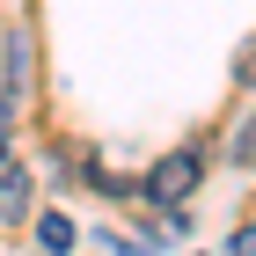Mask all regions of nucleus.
Wrapping results in <instances>:
<instances>
[{
	"instance_id": "obj_1",
	"label": "nucleus",
	"mask_w": 256,
	"mask_h": 256,
	"mask_svg": "<svg viewBox=\"0 0 256 256\" xmlns=\"http://www.w3.org/2000/svg\"><path fill=\"white\" fill-rule=\"evenodd\" d=\"M198 176H205V154L183 146V154H168L154 176H146V198H154V205H183V198L198 190Z\"/></svg>"
},
{
	"instance_id": "obj_2",
	"label": "nucleus",
	"mask_w": 256,
	"mask_h": 256,
	"mask_svg": "<svg viewBox=\"0 0 256 256\" xmlns=\"http://www.w3.org/2000/svg\"><path fill=\"white\" fill-rule=\"evenodd\" d=\"M30 212V168H15V154L0 161V227H15Z\"/></svg>"
},
{
	"instance_id": "obj_3",
	"label": "nucleus",
	"mask_w": 256,
	"mask_h": 256,
	"mask_svg": "<svg viewBox=\"0 0 256 256\" xmlns=\"http://www.w3.org/2000/svg\"><path fill=\"white\" fill-rule=\"evenodd\" d=\"M37 249L44 256H66V249H74V220H66V212H44L37 220Z\"/></svg>"
},
{
	"instance_id": "obj_4",
	"label": "nucleus",
	"mask_w": 256,
	"mask_h": 256,
	"mask_svg": "<svg viewBox=\"0 0 256 256\" xmlns=\"http://www.w3.org/2000/svg\"><path fill=\"white\" fill-rule=\"evenodd\" d=\"M227 154H234L242 168H256V118H249V124H242V132H234V146H227Z\"/></svg>"
},
{
	"instance_id": "obj_5",
	"label": "nucleus",
	"mask_w": 256,
	"mask_h": 256,
	"mask_svg": "<svg viewBox=\"0 0 256 256\" xmlns=\"http://www.w3.org/2000/svg\"><path fill=\"white\" fill-rule=\"evenodd\" d=\"M234 80H242V88H256V37L242 44V59H234Z\"/></svg>"
},
{
	"instance_id": "obj_6",
	"label": "nucleus",
	"mask_w": 256,
	"mask_h": 256,
	"mask_svg": "<svg viewBox=\"0 0 256 256\" xmlns=\"http://www.w3.org/2000/svg\"><path fill=\"white\" fill-rule=\"evenodd\" d=\"M234 256H256V227H242V234H234Z\"/></svg>"
},
{
	"instance_id": "obj_7",
	"label": "nucleus",
	"mask_w": 256,
	"mask_h": 256,
	"mask_svg": "<svg viewBox=\"0 0 256 256\" xmlns=\"http://www.w3.org/2000/svg\"><path fill=\"white\" fill-rule=\"evenodd\" d=\"M8 118H15V102H8V88H0V132H8Z\"/></svg>"
},
{
	"instance_id": "obj_8",
	"label": "nucleus",
	"mask_w": 256,
	"mask_h": 256,
	"mask_svg": "<svg viewBox=\"0 0 256 256\" xmlns=\"http://www.w3.org/2000/svg\"><path fill=\"white\" fill-rule=\"evenodd\" d=\"M0 161H8V132H0Z\"/></svg>"
}]
</instances>
